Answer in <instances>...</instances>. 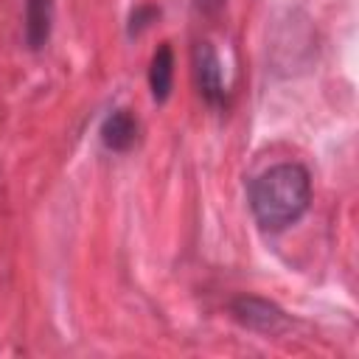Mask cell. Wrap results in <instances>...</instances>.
<instances>
[{
  "label": "cell",
  "instance_id": "cell-4",
  "mask_svg": "<svg viewBox=\"0 0 359 359\" xmlns=\"http://www.w3.org/2000/svg\"><path fill=\"white\" fill-rule=\"evenodd\" d=\"M140 137V123L132 109H115L101 123V143L109 151H129Z\"/></svg>",
  "mask_w": 359,
  "mask_h": 359
},
{
  "label": "cell",
  "instance_id": "cell-6",
  "mask_svg": "<svg viewBox=\"0 0 359 359\" xmlns=\"http://www.w3.org/2000/svg\"><path fill=\"white\" fill-rule=\"evenodd\" d=\"M171 87H174V50H171L168 42H163V45H157V50L151 56V65H149V90H151V98L157 104L168 101Z\"/></svg>",
  "mask_w": 359,
  "mask_h": 359
},
{
  "label": "cell",
  "instance_id": "cell-1",
  "mask_svg": "<svg viewBox=\"0 0 359 359\" xmlns=\"http://www.w3.org/2000/svg\"><path fill=\"white\" fill-rule=\"evenodd\" d=\"M311 205V177L300 163H278L250 182V208L264 230H286Z\"/></svg>",
  "mask_w": 359,
  "mask_h": 359
},
{
  "label": "cell",
  "instance_id": "cell-2",
  "mask_svg": "<svg viewBox=\"0 0 359 359\" xmlns=\"http://www.w3.org/2000/svg\"><path fill=\"white\" fill-rule=\"evenodd\" d=\"M230 314L238 325L250 328V331H258V334H283L289 328V317L280 306L264 300V297H255V294H238L230 300Z\"/></svg>",
  "mask_w": 359,
  "mask_h": 359
},
{
  "label": "cell",
  "instance_id": "cell-5",
  "mask_svg": "<svg viewBox=\"0 0 359 359\" xmlns=\"http://www.w3.org/2000/svg\"><path fill=\"white\" fill-rule=\"evenodd\" d=\"M53 28V0H25V45L42 50Z\"/></svg>",
  "mask_w": 359,
  "mask_h": 359
},
{
  "label": "cell",
  "instance_id": "cell-3",
  "mask_svg": "<svg viewBox=\"0 0 359 359\" xmlns=\"http://www.w3.org/2000/svg\"><path fill=\"white\" fill-rule=\"evenodd\" d=\"M194 79L199 87V95L208 107L224 109L227 107V87L222 79V62L210 42H196L194 48Z\"/></svg>",
  "mask_w": 359,
  "mask_h": 359
},
{
  "label": "cell",
  "instance_id": "cell-7",
  "mask_svg": "<svg viewBox=\"0 0 359 359\" xmlns=\"http://www.w3.org/2000/svg\"><path fill=\"white\" fill-rule=\"evenodd\" d=\"M157 17H160V8H157V6H137V8L132 11V17H129V36L143 34Z\"/></svg>",
  "mask_w": 359,
  "mask_h": 359
}]
</instances>
